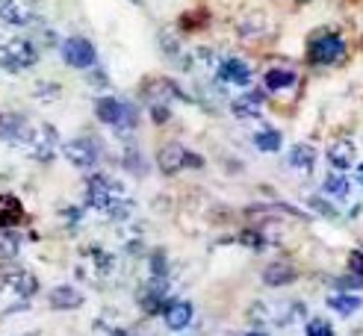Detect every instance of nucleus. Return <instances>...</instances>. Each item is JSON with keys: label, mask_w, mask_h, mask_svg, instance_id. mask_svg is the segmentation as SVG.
I'll use <instances>...</instances> for the list:
<instances>
[{"label": "nucleus", "mask_w": 363, "mask_h": 336, "mask_svg": "<svg viewBox=\"0 0 363 336\" xmlns=\"http://www.w3.org/2000/svg\"><path fill=\"white\" fill-rule=\"evenodd\" d=\"M86 204L116 221H121L127 212L133 209V201H130V195H127V189L110 174L86 177Z\"/></svg>", "instance_id": "obj_1"}, {"label": "nucleus", "mask_w": 363, "mask_h": 336, "mask_svg": "<svg viewBox=\"0 0 363 336\" xmlns=\"http://www.w3.org/2000/svg\"><path fill=\"white\" fill-rule=\"evenodd\" d=\"M349 45L337 33H313L307 42V59L313 65H340L346 59Z\"/></svg>", "instance_id": "obj_2"}, {"label": "nucleus", "mask_w": 363, "mask_h": 336, "mask_svg": "<svg viewBox=\"0 0 363 336\" xmlns=\"http://www.w3.org/2000/svg\"><path fill=\"white\" fill-rule=\"evenodd\" d=\"M95 115H98L101 124L116 127L121 133H130L136 127V121H139L136 106L127 103V100H118V98H98L95 100Z\"/></svg>", "instance_id": "obj_3"}, {"label": "nucleus", "mask_w": 363, "mask_h": 336, "mask_svg": "<svg viewBox=\"0 0 363 336\" xmlns=\"http://www.w3.org/2000/svg\"><path fill=\"white\" fill-rule=\"evenodd\" d=\"M35 62H39V50H35V45L30 39H21V35L6 39L4 35V42H0V68L18 74V71L33 68Z\"/></svg>", "instance_id": "obj_4"}, {"label": "nucleus", "mask_w": 363, "mask_h": 336, "mask_svg": "<svg viewBox=\"0 0 363 336\" xmlns=\"http://www.w3.org/2000/svg\"><path fill=\"white\" fill-rule=\"evenodd\" d=\"M60 53H62V62L68 68L89 71V68L98 65V50L86 35H68V39L62 42V47H60Z\"/></svg>", "instance_id": "obj_5"}, {"label": "nucleus", "mask_w": 363, "mask_h": 336, "mask_svg": "<svg viewBox=\"0 0 363 336\" xmlns=\"http://www.w3.org/2000/svg\"><path fill=\"white\" fill-rule=\"evenodd\" d=\"M0 292L9 295V298L30 301L35 292H39V277L27 269H9V272L0 274Z\"/></svg>", "instance_id": "obj_6"}, {"label": "nucleus", "mask_w": 363, "mask_h": 336, "mask_svg": "<svg viewBox=\"0 0 363 336\" xmlns=\"http://www.w3.org/2000/svg\"><path fill=\"white\" fill-rule=\"evenodd\" d=\"M27 151L35 163H50L53 156L60 151V133L53 130V124H39V127L33 130L30 141H27Z\"/></svg>", "instance_id": "obj_7"}, {"label": "nucleus", "mask_w": 363, "mask_h": 336, "mask_svg": "<svg viewBox=\"0 0 363 336\" xmlns=\"http://www.w3.org/2000/svg\"><path fill=\"white\" fill-rule=\"evenodd\" d=\"M157 163H160V171L162 174H177L180 168H198L201 166V159H198L192 151H186L184 145H177V141H169V145H162L160 153H157Z\"/></svg>", "instance_id": "obj_8"}, {"label": "nucleus", "mask_w": 363, "mask_h": 336, "mask_svg": "<svg viewBox=\"0 0 363 336\" xmlns=\"http://www.w3.org/2000/svg\"><path fill=\"white\" fill-rule=\"evenodd\" d=\"M62 153L74 168H92V166H98V159H101V145L95 139L80 136V139H71L68 145L62 148Z\"/></svg>", "instance_id": "obj_9"}, {"label": "nucleus", "mask_w": 363, "mask_h": 336, "mask_svg": "<svg viewBox=\"0 0 363 336\" xmlns=\"http://www.w3.org/2000/svg\"><path fill=\"white\" fill-rule=\"evenodd\" d=\"M263 83H266V88L278 100H296L298 92H301V83H298V77L289 68H272V71H266Z\"/></svg>", "instance_id": "obj_10"}, {"label": "nucleus", "mask_w": 363, "mask_h": 336, "mask_svg": "<svg viewBox=\"0 0 363 336\" xmlns=\"http://www.w3.org/2000/svg\"><path fill=\"white\" fill-rule=\"evenodd\" d=\"M33 136V124L21 112H0V141L6 145H27Z\"/></svg>", "instance_id": "obj_11"}, {"label": "nucleus", "mask_w": 363, "mask_h": 336, "mask_svg": "<svg viewBox=\"0 0 363 336\" xmlns=\"http://www.w3.org/2000/svg\"><path fill=\"white\" fill-rule=\"evenodd\" d=\"M35 18V0H0V21L9 27H27Z\"/></svg>", "instance_id": "obj_12"}, {"label": "nucleus", "mask_w": 363, "mask_h": 336, "mask_svg": "<svg viewBox=\"0 0 363 336\" xmlns=\"http://www.w3.org/2000/svg\"><path fill=\"white\" fill-rule=\"evenodd\" d=\"M166 295H169V283H166V277H151V280L139 289L136 301H139V307H142L145 313H151V315H154V313H162Z\"/></svg>", "instance_id": "obj_13"}, {"label": "nucleus", "mask_w": 363, "mask_h": 336, "mask_svg": "<svg viewBox=\"0 0 363 336\" xmlns=\"http://www.w3.org/2000/svg\"><path fill=\"white\" fill-rule=\"evenodd\" d=\"M48 304L53 310H77L83 307V292L68 286V283H62V286H53L50 295H48Z\"/></svg>", "instance_id": "obj_14"}, {"label": "nucleus", "mask_w": 363, "mask_h": 336, "mask_svg": "<svg viewBox=\"0 0 363 336\" xmlns=\"http://www.w3.org/2000/svg\"><path fill=\"white\" fill-rule=\"evenodd\" d=\"M24 221V204L15 195H0V230H15Z\"/></svg>", "instance_id": "obj_15"}, {"label": "nucleus", "mask_w": 363, "mask_h": 336, "mask_svg": "<svg viewBox=\"0 0 363 336\" xmlns=\"http://www.w3.org/2000/svg\"><path fill=\"white\" fill-rule=\"evenodd\" d=\"M162 318H166V328L184 330L192 322V304L189 301H169L166 310H162Z\"/></svg>", "instance_id": "obj_16"}, {"label": "nucleus", "mask_w": 363, "mask_h": 336, "mask_svg": "<svg viewBox=\"0 0 363 336\" xmlns=\"http://www.w3.org/2000/svg\"><path fill=\"white\" fill-rule=\"evenodd\" d=\"M219 83L248 86V83H251V71H248V65H245L242 59L230 57V59H225V62H222V68H219Z\"/></svg>", "instance_id": "obj_17"}, {"label": "nucleus", "mask_w": 363, "mask_h": 336, "mask_svg": "<svg viewBox=\"0 0 363 336\" xmlns=\"http://www.w3.org/2000/svg\"><path fill=\"white\" fill-rule=\"evenodd\" d=\"M328 163L337 171L352 168V163H354V145H352L349 139H334L331 141V145H328Z\"/></svg>", "instance_id": "obj_18"}, {"label": "nucleus", "mask_w": 363, "mask_h": 336, "mask_svg": "<svg viewBox=\"0 0 363 336\" xmlns=\"http://www.w3.org/2000/svg\"><path fill=\"white\" fill-rule=\"evenodd\" d=\"M298 274H296V269L289 262H272L269 269L263 272V280L269 283V286H286V283H293Z\"/></svg>", "instance_id": "obj_19"}, {"label": "nucleus", "mask_w": 363, "mask_h": 336, "mask_svg": "<svg viewBox=\"0 0 363 336\" xmlns=\"http://www.w3.org/2000/svg\"><path fill=\"white\" fill-rule=\"evenodd\" d=\"M260 106H263V92H248V95L233 100L230 110L240 118H251V115H260Z\"/></svg>", "instance_id": "obj_20"}, {"label": "nucleus", "mask_w": 363, "mask_h": 336, "mask_svg": "<svg viewBox=\"0 0 363 336\" xmlns=\"http://www.w3.org/2000/svg\"><path fill=\"white\" fill-rule=\"evenodd\" d=\"M322 192L328 195V198H334V201H349V192H352L349 177L328 174V177H325V183H322Z\"/></svg>", "instance_id": "obj_21"}, {"label": "nucleus", "mask_w": 363, "mask_h": 336, "mask_svg": "<svg viewBox=\"0 0 363 336\" xmlns=\"http://www.w3.org/2000/svg\"><path fill=\"white\" fill-rule=\"evenodd\" d=\"M313 159H316V153H313L311 145H296L293 151H289V166L298 168V171H304V174L313 168Z\"/></svg>", "instance_id": "obj_22"}, {"label": "nucleus", "mask_w": 363, "mask_h": 336, "mask_svg": "<svg viewBox=\"0 0 363 336\" xmlns=\"http://www.w3.org/2000/svg\"><path fill=\"white\" fill-rule=\"evenodd\" d=\"M18 251H21V236H18L15 230H4V233H0V262L15 260Z\"/></svg>", "instance_id": "obj_23"}, {"label": "nucleus", "mask_w": 363, "mask_h": 336, "mask_svg": "<svg viewBox=\"0 0 363 336\" xmlns=\"http://www.w3.org/2000/svg\"><path fill=\"white\" fill-rule=\"evenodd\" d=\"M328 307L334 313H340V315H352V313L360 310V298L357 295H331L328 298Z\"/></svg>", "instance_id": "obj_24"}, {"label": "nucleus", "mask_w": 363, "mask_h": 336, "mask_svg": "<svg viewBox=\"0 0 363 336\" xmlns=\"http://www.w3.org/2000/svg\"><path fill=\"white\" fill-rule=\"evenodd\" d=\"M254 145H257L263 153H275V151H281V133L266 127V130H260L257 136H254Z\"/></svg>", "instance_id": "obj_25"}, {"label": "nucleus", "mask_w": 363, "mask_h": 336, "mask_svg": "<svg viewBox=\"0 0 363 336\" xmlns=\"http://www.w3.org/2000/svg\"><path fill=\"white\" fill-rule=\"evenodd\" d=\"M304 330H307V336H334V330H331V325H328V318H311Z\"/></svg>", "instance_id": "obj_26"}, {"label": "nucleus", "mask_w": 363, "mask_h": 336, "mask_svg": "<svg viewBox=\"0 0 363 336\" xmlns=\"http://www.w3.org/2000/svg\"><path fill=\"white\" fill-rule=\"evenodd\" d=\"M169 262H166V254H162V251H154L151 254V277H166L169 272Z\"/></svg>", "instance_id": "obj_27"}, {"label": "nucleus", "mask_w": 363, "mask_h": 336, "mask_svg": "<svg viewBox=\"0 0 363 336\" xmlns=\"http://www.w3.org/2000/svg\"><path fill=\"white\" fill-rule=\"evenodd\" d=\"M124 166L130 168L133 174H145V159H142V153H139V151H127Z\"/></svg>", "instance_id": "obj_28"}, {"label": "nucleus", "mask_w": 363, "mask_h": 336, "mask_svg": "<svg viewBox=\"0 0 363 336\" xmlns=\"http://www.w3.org/2000/svg\"><path fill=\"white\" fill-rule=\"evenodd\" d=\"M35 98H39V100H53V98H57L60 95V86L57 88H53V86H45V80L39 83V86H35V92H33Z\"/></svg>", "instance_id": "obj_29"}, {"label": "nucleus", "mask_w": 363, "mask_h": 336, "mask_svg": "<svg viewBox=\"0 0 363 336\" xmlns=\"http://www.w3.org/2000/svg\"><path fill=\"white\" fill-rule=\"evenodd\" d=\"M349 269L354 274H363V248H357V251L349 254Z\"/></svg>", "instance_id": "obj_30"}, {"label": "nucleus", "mask_w": 363, "mask_h": 336, "mask_svg": "<svg viewBox=\"0 0 363 336\" xmlns=\"http://www.w3.org/2000/svg\"><path fill=\"white\" fill-rule=\"evenodd\" d=\"M337 286H342V289H357V286H363V280H357V277H342V280H337Z\"/></svg>", "instance_id": "obj_31"}, {"label": "nucleus", "mask_w": 363, "mask_h": 336, "mask_svg": "<svg viewBox=\"0 0 363 336\" xmlns=\"http://www.w3.org/2000/svg\"><path fill=\"white\" fill-rule=\"evenodd\" d=\"M357 180H360V186H363V166L357 168Z\"/></svg>", "instance_id": "obj_32"}, {"label": "nucleus", "mask_w": 363, "mask_h": 336, "mask_svg": "<svg viewBox=\"0 0 363 336\" xmlns=\"http://www.w3.org/2000/svg\"><path fill=\"white\" fill-rule=\"evenodd\" d=\"M248 336H266V333H248Z\"/></svg>", "instance_id": "obj_33"}, {"label": "nucleus", "mask_w": 363, "mask_h": 336, "mask_svg": "<svg viewBox=\"0 0 363 336\" xmlns=\"http://www.w3.org/2000/svg\"><path fill=\"white\" fill-rule=\"evenodd\" d=\"M27 336H39V333H27Z\"/></svg>", "instance_id": "obj_34"}, {"label": "nucleus", "mask_w": 363, "mask_h": 336, "mask_svg": "<svg viewBox=\"0 0 363 336\" xmlns=\"http://www.w3.org/2000/svg\"><path fill=\"white\" fill-rule=\"evenodd\" d=\"M0 42H4V35H0Z\"/></svg>", "instance_id": "obj_35"}]
</instances>
